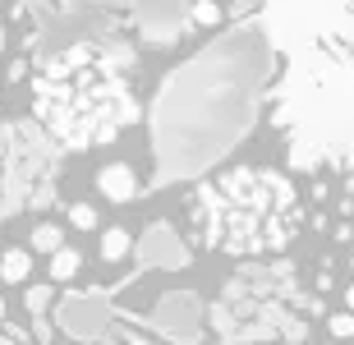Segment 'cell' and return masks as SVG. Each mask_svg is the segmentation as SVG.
<instances>
[{
  "label": "cell",
  "mask_w": 354,
  "mask_h": 345,
  "mask_svg": "<svg viewBox=\"0 0 354 345\" xmlns=\"http://www.w3.org/2000/svg\"><path fill=\"white\" fill-rule=\"evenodd\" d=\"M272 55L263 19H249L161 83V97L152 102L157 185L198 175L253 129Z\"/></svg>",
  "instance_id": "6da1fadb"
},
{
  "label": "cell",
  "mask_w": 354,
  "mask_h": 345,
  "mask_svg": "<svg viewBox=\"0 0 354 345\" xmlns=\"http://www.w3.org/2000/svg\"><path fill=\"white\" fill-rule=\"evenodd\" d=\"M267 129L290 171H354V60L336 41L286 51V74L267 88Z\"/></svg>",
  "instance_id": "7a4b0ae2"
},
{
  "label": "cell",
  "mask_w": 354,
  "mask_h": 345,
  "mask_svg": "<svg viewBox=\"0 0 354 345\" xmlns=\"http://www.w3.org/2000/svg\"><path fill=\"white\" fill-rule=\"evenodd\" d=\"M133 55L106 41H74L46 55L32 74V120L55 147L88 152L115 143L138 120V97L129 83Z\"/></svg>",
  "instance_id": "3957f363"
},
{
  "label": "cell",
  "mask_w": 354,
  "mask_h": 345,
  "mask_svg": "<svg viewBox=\"0 0 354 345\" xmlns=\"http://www.w3.org/2000/svg\"><path fill=\"white\" fill-rule=\"evenodd\" d=\"M189 230L225 258H281L304 230V198L276 166H230L189 194Z\"/></svg>",
  "instance_id": "277c9868"
},
{
  "label": "cell",
  "mask_w": 354,
  "mask_h": 345,
  "mask_svg": "<svg viewBox=\"0 0 354 345\" xmlns=\"http://www.w3.org/2000/svg\"><path fill=\"white\" fill-rule=\"evenodd\" d=\"M263 28L272 51H295L308 41H354L350 0H267Z\"/></svg>",
  "instance_id": "5b68a950"
},
{
  "label": "cell",
  "mask_w": 354,
  "mask_h": 345,
  "mask_svg": "<svg viewBox=\"0 0 354 345\" xmlns=\"http://www.w3.org/2000/svg\"><path fill=\"white\" fill-rule=\"evenodd\" d=\"M203 318H207V304H203L194 290H171V295H161L157 308H152L143 322L152 332H161L166 341H194Z\"/></svg>",
  "instance_id": "8992f818"
},
{
  "label": "cell",
  "mask_w": 354,
  "mask_h": 345,
  "mask_svg": "<svg viewBox=\"0 0 354 345\" xmlns=\"http://www.w3.org/2000/svg\"><path fill=\"white\" fill-rule=\"evenodd\" d=\"M55 322L60 332H69L74 341H97L111 327V308H106L102 295H65L60 308H55Z\"/></svg>",
  "instance_id": "52a82bcc"
},
{
  "label": "cell",
  "mask_w": 354,
  "mask_h": 345,
  "mask_svg": "<svg viewBox=\"0 0 354 345\" xmlns=\"http://www.w3.org/2000/svg\"><path fill=\"white\" fill-rule=\"evenodd\" d=\"M133 249H138V263L143 267H184L189 263V244L166 221H152L143 230V239H133Z\"/></svg>",
  "instance_id": "ba28073f"
},
{
  "label": "cell",
  "mask_w": 354,
  "mask_h": 345,
  "mask_svg": "<svg viewBox=\"0 0 354 345\" xmlns=\"http://www.w3.org/2000/svg\"><path fill=\"white\" fill-rule=\"evenodd\" d=\"M133 14H138V24L161 41H175L180 37V28L189 24V5L184 0H129Z\"/></svg>",
  "instance_id": "9c48e42d"
},
{
  "label": "cell",
  "mask_w": 354,
  "mask_h": 345,
  "mask_svg": "<svg viewBox=\"0 0 354 345\" xmlns=\"http://www.w3.org/2000/svg\"><path fill=\"white\" fill-rule=\"evenodd\" d=\"M97 194H102L106 203H133L138 194H143V185H138V175H133L129 161H106L102 171H97Z\"/></svg>",
  "instance_id": "30bf717a"
},
{
  "label": "cell",
  "mask_w": 354,
  "mask_h": 345,
  "mask_svg": "<svg viewBox=\"0 0 354 345\" xmlns=\"http://www.w3.org/2000/svg\"><path fill=\"white\" fill-rule=\"evenodd\" d=\"M79 272H83V253L74 249V244H60V249L51 253V263H46V277H51L55 286H69Z\"/></svg>",
  "instance_id": "8fae6325"
},
{
  "label": "cell",
  "mask_w": 354,
  "mask_h": 345,
  "mask_svg": "<svg viewBox=\"0 0 354 345\" xmlns=\"http://www.w3.org/2000/svg\"><path fill=\"white\" fill-rule=\"evenodd\" d=\"M28 277H32V249H19L14 244V249L0 253V281L5 286H24Z\"/></svg>",
  "instance_id": "7c38bea8"
},
{
  "label": "cell",
  "mask_w": 354,
  "mask_h": 345,
  "mask_svg": "<svg viewBox=\"0 0 354 345\" xmlns=\"http://www.w3.org/2000/svg\"><path fill=\"white\" fill-rule=\"evenodd\" d=\"M97 253H102V263H120V258H129V253H133V235L124 226H106L102 230V249H97Z\"/></svg>",
  "instance_id": "4fadbf2b"
},
{
  "label": "cell",
  "mask_w": 354,
  "mask_h": 345,
  "mask_svg": "<svg viewBox=\"0 0 354 345\" xmlns=\"http://www.w3.org/2000/svg\"><path fill=\"white\" fill-rule=\"evenodd\" d=\"M60 244H65V230L55 226V221H41V226H32V239H28V249H32V253H46V258H51Z\"/></svg>",
  "instance_id": "5bb4252c"
},
{
  "label": "cell",
  "mask_w": 354,
  "mask_h": 345,
  "mask_svg": "<svg viewBox=\"0 0 354 345\" xmlns=\"http://www.w3.org/2000/svg\"><path fill=\"white\" fill-rule=\"evenodd\" d=\"M51 304H55V281H37V286H28V290H24V308H28V318L46 313Z\"/></svg>",
  "instance_id": "9a60e30c"
},
{
  "label": "cell",
  "mask_w": 354,
  "mask_h": 345,
  "mask_svg": "<svg viewBox=\"0 0 354 345\" xmlns=\"http://www.w3.org/2000/svg\"><path fill=\"white\" fill-rule=\"evenodd\" d=\"M221 19H225V14H221L216 0H194V5H189V24H194V28H216Z\"/></svg>",
  "instance_id": "2e32d148"
},
{
  "label": "cell",
  "mask_w": 354,
  "mask_h": 345,
  "mask_svg": "<svg viewBox=\"0 0 354 345\" xmlns=\"http://www.w3.org/2000/svg\"><path fill=\"white\" fill-rule=\"evenodd\" d=\"M327 332H331V341H350V336H354V313H350V308H345V313H341V308L327 313Z\"/></svg>",
  "instance_id": "e0dca14e"
},
{
  "label": "cell",
  "mask_w": 354,
  "mask_h": 345,
  "mask_svg": "<svg viewBox=\"0 0 354 345\" xmlns=\"http://www.w3.org/2000/svg\"><path fill=\"white\" fill-rule=\"evenodd\" d=\"M69 226L74 230H97V207H92V203H69Z\"/></svg>",
  "instance_id": "ac0fdd59"
},
{
  "label": "cell",
  "mask_w": 354,
  "mask_h": 345,
  "mask_svg": "<svg viewBox=\"0 0 354 345\" xmlns=\"http://www.w3.org/2000/svg\"><path fill=\"white\" fill-rule=\"evenodd\" d=\"M32 341H37V345H51L55 341V322L46 318V313H37V318H32Z\"/></svg>",
  "instance_id": "d6986e66"
},
{
  "label": "cell",
  "mask_w": 354,
  "mask_h": 345,
  "mask_svg": "<svg viewBox=\"0 0 354 345\" xmlns=\"http://www.w3.org/2000/svg\"><path fill=\"white\" fill-rule=\"evenodd\" d=\"M281 336H286V345H308V322L290 318L286 327H281Z\"/></svg>",
  "instance_id": "ffe728a7"
},
{
  "label": "cell",
  "mask_w": 354,
  "mask_h": 345,
  "mask_svg": "<svg viewBox=\"0 0 354 345\" xmlns=\"http://www.w3.org/2000/svg\"><path fill=\"white\" fill-rule=\"evenodd\" d=\"M345 308L354 313V286H345Z\"/></svg>",
  "instance_id": "44dd1931"
},
{
  "label": "cell",
  "mask_w": 354,
  "mask_h": 345,
  "mask_svg": "<svg viewBox=\"0 0 354 345\" xmlns=\"http://www.w3.org/2000/svg\"><path fill=\"white\" fill-rule=\"evenodd\" d=\"M0 345H19V341H14V336H5V332H0Z\"/></svg>",
  "instance_id": "7402d4cb"
},
{
  "label": "cell",
  "mask_w": 354,
  "mask_h": 345,
  "mask_svg": "<svg viewBox=\"0 0 354 345\" xmlns=\"http://www.w3.org/2000/svg\"><path fill=\"white\" fill-rule=\"evenodd\" d=\"M0 327H5V299H0Z\"/></svg>",
  "instance_id": "603a6c76"
},
{
  "label": "cell",
  "mask_w": 354,
  "mask_h": 345,
  "mask_svg": "<svg viewBox=\"0 0 354 345\" xmlns=\"http://www.w3.org/2000/svg\"><path fill=\"white\" fill-rule=\"evenodd\" d=\"M327 345H345V341H327Z\"/></svg>",
  "instance_id": "cb8c5ba5"
},
{
  "label": "cell",
  "mask_w": 354,
  "mask_h": 345,
  "mask_svg": "<svg viewBox=\"0 0 354 345\" xmlns=\"http://www.w3.org/2000/svg\"><path fill=\"white\" fill-rule=\"evenodd\" d=\"M0 253H5V239H0Z\"/></svg>",
  "instance_id": "d4e9b609"
},
{
  "label": "cell",
  "mask_w": 354,
  "mask_h": 345,
  "mask_svg": "<svg viewBox=\"0 0 354 345\" xmlns=\"http://www.w3.org/2000/svg\"><path fill=\"white\" fill-rule=\"evenodd\" d=\"M350 5H354V0H350Z\"/></svg>",
  "instance_id": "484cf974"
}]
</instances>
